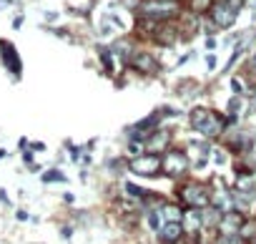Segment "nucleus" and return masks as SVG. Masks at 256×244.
I'll return each instance as SVG.
<instances>
[{
  "label": "nucleus",
  "mask_w": 256,
  "mask_h": 244,
  "mask_svg": "<svg viewBox=\"0 0 256 244\" xmlns=\"http://www.w3.org/2000/svg\"><path fill=\"white\" fill-rule=\"evenodd\" d=\"M211 204H214V206H218L221 211H231V209H234V191H228V189L218 186L216 196H211Z\"/></svg>",
  "instance_id": "nucleus-14"
},
{
  "label": "nucleus",
  "mask_w": 256,
  "mask_h": 244,
  "mask_svg": "<svg viewBox=\"0 0 256 244\" xmlns=\"http://www.w3.org/2000/svg\"><path fill=\"white\" fill-rule=\"evenodd\" d=\"M176 36H178V31H176L174 26H161V28L156 31V41H158L161 46H171V43L176 41Z\"/></svg>",
  "instance_id": "nucleus-15"
},
{
  "label": "nucleus",
  "mask_w": 256,
  "mask_h": 244,
  "mask_svg": "<svg viewBox=\"0 0 256 244\" xmlns=\"http://www.w3.org/2000/svg\"><path fill=\"white\" fill-rule=\"evenodd\" d=\"M110 53H113V58H118L120 63H126L128 58L134 56V43L128 41V38H120V41H116L110 46Z\"/></svg>",
  "instance_id": "nucleus-13"
},
{
  "label": "nucleus",
  "mask_w": 256,
  "mask_h": 244,
  "mask_svg": "<svg viewBox=\"0 0 256 244\" xmlns=\"http://www.w3.org/2000/svg\"><path fill=\"white\" fill-rule=\"evenodd\" d=\"M206 48H208V51H214V48H216V41H214V38H208V41H206Z\"/></svg>",
  "instance_id": "nucleus-31"
},
{
  "label": "nucleus",
  "mask_w": 256,
  "mask_h": 244,
  "mask_svg": "<svg viewBox=\"0 0 256 244\" xmlns=\"http://www.w3.org/2000/svg\"><path fill=\"white\" fill-rule=\"evenodd\" d=\"M184 229L188 231V234H196L201 226H204V219H201V209H196V206H188V209H184Z\"/></svg>",
  "instance_id": "nucleus-12"
},
{
  "label": "nucleus",
  "mask_w": 256,
  "mask_h": 244,
  "mask_svg": "<svg viewBox=\"0 0 256 244\" xmlns=\"http://www.w3.org/2000/svg\"><path fill=\"white\" fill-rule=\"evenodd\" d=\"M43 181H46V184H53V181H66V176H63L58 169H50V171H46V174H43Z\"/></svg>",
  "instance_id": "nucleus-23"
},
{
  "label": "nucleus",
  "mask_w": 256,
  "mask_h": 244,
  "mask_svg": "<svg viewBox=\"0 0 256 244\" xmlns=\"http://www.w3.org/2000/svg\"><path fill=\"white\" fill-rule=\"evenodd\" d=\"M128 63L134 66V71H138V73H144V76L158 73V61H156L151 53H144V51H134V56L128 58Z\"/></svg>",
  "instance_id": "nucleus-7"
},
{
  "label": "nucleus",
  "mask_w": 256,
  "mask_h": 244,
  "mask_svg": "<svg viewBox=\"0 0 256 244\" xmlns=\"http://www.w3.org/2000/svg\"><path fill=\"white\" fill-rule=\"evenodd\" d=\"M241 113H244V101H241V96H234L228 101V116L231 118H238Z\"/></svg>",
  "instance_id": "nucleus-20"
},
{
  "label": "nucleus",
  "mask_w": 256,
  "mask_h": 244,
  "mask_svg": "<svg viewBox=\"0 0 256 244\" xmlns=\"http://www.w3.org/2000/svg\"><path fill=\"white\" fill-rule=\"evenodd\" d=\"M98 56H100V61H103L106 71H113V53H110V48H106V46H98Z\"/></svg>",
  "instance_id": "nucleus-22"
},
{
  "label": "nucleus",
  "mask_w": 256,
  "mask_h": 244,
  "mask_svg": "<svg viewBox=\"0 0 256 244\" xmlns=\"http://www.w3.org/2000/svg\"><path fill=\"white\" fill-rule=\"evenodd\" d=\"M254 244H256V241H254Z\"/></svg>",
  "instance_id": "nucleus-35"
},
{
  "label": "nucleus",
  "mask_w": 256,
  "mask_h": 244,
  "mask_svg": "<svg viewBox=\"0 0 256 244\" xmlns=\"http://www.w3.org/2000/svg\"><path fill=\"white\" fill-rule=\"evenodd\" d=\"M184 221H166L161 229H158V239L164 244H178L181 236H184Z\"/></svg>",
  "instance_id": "nucleus-10"
},
{
  "label": "nucleus",
  "mask_w": 256,
  "mask_h": 244,
  "mask_svg": "<svg viewBox=\"0 0 256 244\" xmlns=\"http://www.w3.org/2000/svg\"><path fill=\"white\" fill-rule=\"evenodd\" d=\"M168 144H171V131H168V129H158V131H154V134L148 136L146 151H148V154H161V151L168 149Z\"/></svg>",
  "instance_id": "nucleus-9"
},
{
  "label": "nucleus",
  "mask_w": 256,
  "mask_h": 244,
  "mask_svg": "<svg viewBox=\"0 0 256 244\" xmlns=\"http://www.w3.org/2000/svg\"><path fill=\"white\" fill-rule=\"evenodd\" d=\"M248 71H251V76H256V56L251 58V63H248Z\"/></svg>",
  "instance_id": "nucleus-29"
},
{
  "label": "nucleus",
  "mask_w": 256,
  "mask_h": 244,
  "mask_svg": "<svg viewBox=\"0 0 256 244\" xmlns=\"http://www.w3.org/2000/svg\"><path fill=\"white\" fill-rule=\"evenodd\" d=\"M251 106H254V111H256V91H254V96H251Z\"/></svg>",
  "instance_id": "nucleus-34"
},
{
  "label": "nucleus",
  "mask_w": 256,
  "mask_h": 244,
  "mask_svg": "<svg viewBox=\"0 0 256 244\" xmlns=\"http://www.w3.org/2000/svg\"><path fill=\"white\" fill-rule=\"evenodd\" d=\"M128 169H131L134 174H138V176H156L161 171V156L146 151L141 156H134V161L128 164Z\"/></svg>",
  "instance_id": "nucleus-5"
},
{
  "label": "nucleus",
  "mask_w": 256,
  "mask_h": 244,
  "mask_svg": "<svg viewBox=\"0 0 256 244\" xmlns=\"http://www.w3.org/2000/svg\"><path fill=\"white\" fill-rule=\"evenodd\" d=\"M254 204V194H248V191H234V209H238V211H244V209H248Z\"/></svg>",
  "instance_id": "nucleus-16"
},
{
  "label": "nucleus",
  "mask_w": 256,
  "mask_h": 244,
  "mask_svg": "<svg viewBox=\"0 0 256 244\" xmlns=\"http://www.w3.org/2000/svg\"><path fill=\"white\" fill-rule=\"evenodd\" d=\"M244 214L238 209H231V211H224L221 214V221H218V234H241V226H244Z\"/></svg>",
  "instance_id": "nucleus-8"
},
{
  "label": "nucleus",
  "mask_w": 256,
  "mask_h": 244,
  "mask_svg": "<svg viewBox=\"0 0 256 244\" xmlns=\"http://www.w3.org/2000/svg\"><path fill=\"white\" fill-rule=\"evenodd\" d=\"M208 13H211V21L216 23V28H221V31H228V28L236 23V16H238V11L231 8L226 0H218V3H214V8H211Z\"/></svg>",
  "instance_id": "nucleus-6"
},
{
  "label": "nucleus",
  "mask_w": 256,
  "mask_h": 244,
  "mask_svg": "<svg viewBox=\"0 0 256 244\" xmlns=\"http://www.w3.org/2000/svg\"><path fill=\"white\" fill-rule=\"evenodd\" d=\"M161 171L171 179H178L188 171V156L186 151H178V149H171L166 151V156L161 159Z\"/></svg>",
  "instance_id": "nucleus-4"
},
{
  "label": "nucleus",
  "mask_w": 256,
  "mask_h": 244,
  "mask_svg": "<svg viewBox=\"0 0 256 244\" xmlns=\"http://www.w3.org/2000/svg\"><path fill=\"white\" fill-rule=\"evenodd\" d=\"M231 91H234V96H241V91H244V83H241L238 78H231Z\"/></svg>",
  "instance_id": "nucleus-25"
},
{
  "label": "nucleus",
  "mask_w": 256,
  "mask_h": 244,
  "mask_svg": "<svg viewBox=\"0 0 256 244\" xmlns=\"http://www.w3.org/2000/svg\"><path fill=\"white\" fill-rule=\"evenodd\" d=\"M206 63H208V68H211V71L216 68V58H214V56H208V58H206Z\"/></svg>",
  "instance_id": "nucleus-30"
},
{
  "label": "nucleus",
  "mask_w": 256,
  "mask_h": 244,
  "mask_svg": "<svg viewBox=\"0 0 256 244\" xmlns=\"http://www.w3.org/2000/svg\"><path fill=\"white\" fill-rule=\"evenodd\" d=\"M161 211H164L166 221H181V219H184V209H181L178 204H164Z\"/></svg>",
  "instance_id": "nucleus-17"
},
{
  "label": "nucleus",
  "mask_w": 256,
  "mask_h": 244,
  "mask_svg": "<svg viewBox=\"0 0 256 244\" xmlns=\"http://www.w3.org/2000/svg\"><path fill=\"white\" fill-rule=\"evenodd\" d=\"M33 149H36V151H43V149H46V144H40V141H36V144H33Z\"/></svg>",
  "instance_id": "nucleus-33"
},
{
  "label": "nucleus",
  "mask_w": 256,
  "mask_h": 244,
  "mask_svg": "<svg viewBox=\"0 0 256 244\" xmlns=\"http://www.w3.org/2000/svg\"><path fill=\"white\" fill-rule=\"evenodd\" d=\"M138 13L154 21H168L178 13V3L176 0H144Z\"/></svg>",
  "instance_id": "nucleus-2"
},
{
  "label": "nucleus",
  "mask_w": 256,
  "mask_h": 244,
  "mask_svg": "<svg viewBox=\"0 0 256 244\" xmlns=\"http://www.w3.org/2000/svg\"><path fill=\"white\" fill-rule=\"evenodd\" d=\"M216 244H246V239L241 234H218Z\"/></svg>",
  "instance_id": "nucleus-21"
},
{
  "label": "nucleus",
  "mask_w": 256,
  "mask_h": 244,
  "mask_svg": "<svg viewBox=\"0 0 256 244\" xmlns=\"http://www.w3.org/2000/svg\"><path fill=\"white\" fill-rule=\"evenodd\" d=\"M226 3H228L231 8H236V11H241V8H244V0H226Z\"/></svg>",
  "instance_id": "nucleus-27"
},
{
  "label": "nucleus",
  "mask_w": 256,
  "mask_h": 244,
  "mask_svg": "<svg viewBox=\"0 0 256 244\" xmlns=\"http://www.w3.org/2000/svg\"><path fill=\"white\" fill-rule=\"evenodd\" d=\"M178 199L186 206H196V209H206L211 206V194L204 184H184L178 189Z\"/></svg>",
  "instance_id": "nucleus-3"
},
{
  "label": "nucleus",
  "mask_w": 256,
  "mask_h": 244,
  "mask_svg": "<svg viewBox=\"0 0 256 244\" xmlns=\"http://www.w3.org/2000/svg\"><path fill=\"white\" fill-rule=\"evenodd\" d=\"M164 224H166V216H164V211H161V209H151V211H148V226H151L154 231H158Z\"/></svg>",
  "instance_id": "nucleus-18"
},
{
  "label": "nucleus",
  "mask_w": 256,
  "mask_h": 244,
  "mask_svg": "<svg viewBox=\"0 0 256 244\" xmlns=\"http://www.w3.org/2000/svg\"><path fill=\"white\" fill-rule=\"evenodd\" d=\"M188 118H191V126H194L201 136H206V139H216V136L224 134V129L228 126V118H224V116H218L216 111L204 108V106L194 108Z\"/></svg>",
  "instance_id": "nucleus-1"
},
{
  "label": "nucleus",
  "mask_w": 256,
  "mask_h": 244,
  "mask_svg": "<svg viewBox=\"0 0 256 244\" xmlns=\"http://www.w3.org/2000/svg\"><path fill=\"white\" fill-rule=\"evenodd\" d=\"M0 53H3V61H6V66L16 73V76H20V68H23V63H20V56L16 53V48H13V43L10 41H0Z\"/></svg>",
  "instance_id": "nucleus-11"
},
{
  "label": "nucleus",
  "mask_w": 256,
  "mask_h": 244,
  "mask_svg": "<svg viewBox=\"0 0 256 244\" xmlns=\"http://www.w3.org/2000/svg\"><path fill=\"white\" fill-rule=\"evenodd\" d=\"M70 156H73V161H78V159H80V149L70 146Z\"/></svg>",
  "instance_id": "nucleus-28"
},
{
  "label": "nucleus",
  "mask_w": 256,
  "mask_h": 244,
  "mask_svg": "<svg viewBox=\"0 0 256 244\" xmlns=\"http://www.w3.org/2000/svg\"><path fill=\"white\" fill-rule=\"evenodd\" d=\"M126 191L131 194V196H146V191L141 186H136V184H126Z\"/></svg>",
  "instance_id": "nucleus-24"
},
{
  "label": "nucleus",
  "mask_w": 256,
  "mask_h": 244,
  "mask_svg": "<svg viewBox=\"0 0 256 244\" xmlns=\"http://www.w3.org/2000/svg\"><path fill=\"white\" fill-rule=\"evenodd\" d=\"M20 26H23V18H20V16H18V18H16V21H13V28H20Z\"/></svg>",
  "instance_id": "nucleus-32"
},
{
  "label": "nucleus",
  "mask_w": 256,
  "mask_h": 244,
  "mask_svg": "<svg viewBox=\"0 0 256 244\" xmlns=\"http://www.w3.org/2000/svg\"><path fill=\"white\" fill-rule=\"evenodd\" d=\"M214 3H216V0H191V13L194 16H201V13H208L211 8H214Z\"/></svg>",
  "instance_id": "nucleus-19"
},
{
  "label": "nucleus",
  "mask_w": 256,
  "mask_h": 244,
  "mask_svg": "<svg viewBox=\"0 0 256 244\" xmlns=\"http://www.w3.org/2000/svg\"><path fill=\"white\" fill-rule=\"evenodd\" d=\"M214 161L221 166V164H226V151H221V149H216L214 151Z\"/></svg>",
  "instance_id": "nucleus-26"
}]
</instances>
